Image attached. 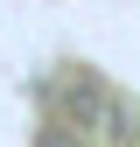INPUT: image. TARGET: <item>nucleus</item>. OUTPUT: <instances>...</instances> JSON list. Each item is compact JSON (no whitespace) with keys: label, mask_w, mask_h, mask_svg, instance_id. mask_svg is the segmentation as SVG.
Instances as JSON below:
<instances>
[{"label":"nucleus","mask_w":140,"mask_h":147,"mask_svg":"<svg viewBox=\"0 0 140 147\" xmlns=\"http://www.w3.org/2000/svg\"><path fill=\"white\" fill-rule=\"evenodd\" d=\"M63 105H70V119H77L84 140H119V133H126V105H119V91L98 84L91 70H77V77L63 84Z\"/></svg>","instance_id":"obj_1"},{"label":"nucleus","mask_w":140,"mask_h":147,"mask_svg":"<svg viewBox=\"0 0 140 147\" xmlns=\"http://www.w3.org/2000/svg\"><path fill=\"white\" fill-rule=\"evenodd\" d=\"M35 147H91V140H84L77 126H63V119H49L42 133H35Z\"/></svg>","instance_id":"obj_2"}]
</instances>
